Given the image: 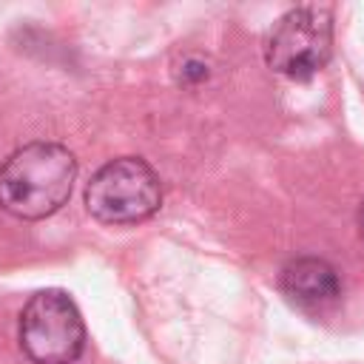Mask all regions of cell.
I'll return each instance as SVG.
<instances>
[{"label":"cell","instance_id":"3","mask_svg":"<svg viewBox=\"0 0 364 364\" xmlns=\"http://www.w3.org/2000/svg\"><path fill=\"white\" fill-rule=\"evenodd\" d=\"M20 347L34 364H74L82 355L85 324L65 290H40L26 301Z\"/></svg>","mask_w":364,"mask_h":364},{"label":"cell","instance_id":"5","mask_svg":"<svg viewBox=\"0 0 364 364\" xmlns=\"http://www.w3.org/2000/svg\"><path fill=\"white\" fill-rule=\"evenodd\" d=\"M282 290L293 304L307 307V310H321L338 301L341 282L330 262L316 259V256H301L284 264Z\"/></svg>","mask_w":364,"mask_h":364},{"label":"cell","instance_id":"2","mask_svg":"<svg viewBox=\"0 0 364 364\" xmlns=\"http://www.w3.org/2000/svg\"><path fill=\"white\" fill-rule=\"evenodd\" d=\"M162 185L156 171L139 156L105 162L85 185V208L105 225H136L159 210Z\"/></svg>","mask_w":364,"mask_h":364},{"label":"cell","instance_id":"4","mask_svg":"<svg viewBox=\"0 0 364 364\" xmlns=\"http://www.w3.org/2000/svg\"><path fill=\"white\" fill-rule=\"evenodd\" d=\"M330 48H333L330 11L318 6H301L276 20L264 46V57L276 74L290 80H307L327 65Z\"/></svg>","mask_w":364,"mask_h":364},{"label":"cell","instance_id":"1","mask_svg":"<svg viewBox=\"0 0 364 364\" xmlns=\"http://www.w3.org/2000/svg\"><path fill=\"white\" fill-rule=\"evenodd\" d=\"M77 159L60 142H28L0 168V205L17 219H46L74 188Z\"/></svg>","mask_w":364,"mask_h":364},{"label":"cell","instance_id":"6","mask_svg":"<svg viewBox=\"0 0 364 364\" xmlns=\"http://www.w3.org/2000/svg\"><path fill=\"white\" fill-rule=\"evenodd\" d=\"M358 228H361V236H364V205H361V210H358Z\"/></svg>","mask_w":364,"mask_h":364}]
</instances>
